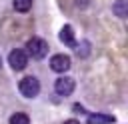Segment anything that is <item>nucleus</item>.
<instances>
[{
	"mask_svg": "<svg viewBox=\"0 0 128 124\" xmlns=\"http://www.w3.org/2000/svg\"><path fill=\"white\" fill-rule=\"evenodd\" d=\"M18 90H20V94H22L24 98H34V96H38V92H40V82H38L34 76H26V78L20 80Z\"/></svg>",
	"mask_w": 128,
	"mask_h": 124,
	"instance_id": "nucleus-1",
	"label": "nucleus"
},
{
	"mask_svg": "<svg viewBox=\"0 0 128 124\" xmlns=\"http://www.w3.org/2000/svg\"><path fill=\"white\" fill-rule=\"evenodd\" d=\"M46 52H48V44L42 38H30L26 42V54H30L32 58L40 60V58L46 56Z\"/></svg>",
	"mask_w": 128,
	"mask_h": 124,
	"instance_id": "nucleus-2",
	"label": "nucleus"
},
{
	"mask_svg": "<svg viewBox=\"0 0 128 124\" xmlns=\"http://www.w3.org/2000/svg\"><path fill=\"white\" fill-rule=\"evenodd\" d=\"M8 62H10V66H12L14 70H24V68H26V64H28V54H26L24 50L16 48V50H12V52H10Z\"/></svg>",
	"mask_w": 128,
	"mask_h": 124,
	"instance_id": "nucleus-3",
	"label": "nucleus"
},
{
	"mask_svg": "<svg viewBox=\"0 0 128 124\" xmlns=\"http://www.w3.org/2000/svg\"><path fill=\"white\" fill-rule=\"evenodd\" d=\"M54 88H56V92H58L60 96H70V94L74 92V80L68 78V76H62V78L56 80Z\"/></svg>",
	"mask_w": 128,
	"mask_h": 124,
	"instance_id": "nucleus-4",
	"label": "nucleus"
},
{
	"mask_svg": "<svg viewBox=\"0 0 128 124\" xmlns=\"http://www.w3.org/2000/svg\"><path fill=\"white\" fill-rule=\"evenodd\" d=\"M50 68L54 72H66L70 68V58L66 54H56L50 58Z\"/></svg>",
	"mask_w": 128,
	"mask_h": 124,
	"instance_id": "nucleus-5",
	"label": "nucleus"
},
{
	"mask_svg": "<svg viewBox=\"0 0 128 124\" xmlns=\"http://www.w3.org/2000/svg\"><path fill=\"white\" fill-rule=\"evenodd\" d=\"M60 40H62L66 46H72V48L76 46V40H74V30H72V26H68V24H66V26L60 30Z\"/></svg>",
	"mask_w": 128,
	"mask_h": 124,
	"instance_id": "nucleus-6",
	"label": "nucleus"
},
{
	"mask_svg": "<svg viewBox=\"0 0 128 124\" xmlns=\"http://www.w3.org/2000/svg\"><path fill=\"white\" fill-rule=\"evenodd\" d=\"M88 122L90 124H112L114 122V116H108V114H90L88 116Z\"/></svg>",
	"mask_w": 128,
	"mask_h": 124,
	"instance_id": "nucleus-7",
	"label": "nucleus"
},
{
	"mask_svg": "<svg viewBox=\"0 0 128 124\" xmlns=\"http://www.w3.org/2000/svg\"><path fill=\"white\" fill-rule=\"evenodd\" d=\"M32 6V0H14V8L18 12H28Z\"/></svg>",
	"mask_w": 128,
	"mask_h": 124,
	"instance_id": "nucleus-8",
	"label": "nucleus"
},
{
	"mask_svg": "<svg viewBox=\"0 0 128 124\" xmlns=\"http://www.w3.org/2000/svg\"><path fill=\"white\" fill-rule=\"evenodd\" d=\"M28 122H30V118L26 114H22V112H18V114H14L10 118V124H28Z\"/></svg>",
	"mask_w": 128,
	"mask_h": 124,
	"instance_id": "nucleus-9",
	"label": "nucleus"
},
{
	"mask_svg": "<svg viewBox=\"0 0 128 124\" xmlns=\"http://www.w3.org/2000/svg\"><path fill=\"white\" fill-rule=\"evenodd\" d=\"M114 12H116L118 16H126V2H124V0L116 2V4H114Z\"/></svg>",
	"mask_w": 128,
	"mask_h": 124,
	"instance_id": "nucleus-10",
	"label": "nucleus"
},
{
	"mask_svg": "<svg viewBox=\"0 0 128 124\" xmlns=\"http://www.w3.org/2000/svg\"><path fill=\"white\" fill-rule=\"evenodd\" d=\"M76 4H78V6H86V4H88V0H76Z\"/></svg>",
	"mask_w": 128,
	"mask_h": 124,
	"instance_id": "nucleus-11",
	"label": "nucleus"
},
{
	"mask_svg": "<svg viewBox=\"0 0 128 124\" xmlns=\"http://www.w3.org/2000/svg\"><path fill=\"white\" fill-rule=\"evenodd\" d=\"M64 124H80V122H76V120H66Z\"/></svg>",
	"mask_w": 128,
	"mask_h": 124,
	"instance_id": "nucleus-12",
	"label": "nucleus"
},
{
	"mask_svg": "<svg viewBox=\"0 0 128 124\" xmlns=\"http://www.w3.org/2000/svg\"><path fill=\"white\" fill-rule=\"evenodd\" d=\"M0 68H2V58H0Z\"/></svg>",
	"mask_w": 128,
	"mask_h": 124,
	"instance_id": "nucleus-13",
	"label": "nucleus"
}]
</instances>
